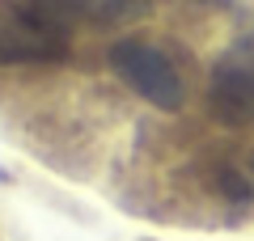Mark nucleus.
<instances>
[{
  "label": "nucleus",
  "mask_w": 254,
  "mask_h": 241,
  "mask_svg": "<svg viewBox=\"0 0 254 241\" xmlns=\"http://www.w3.org/2000/svg\"><path fill=\"white\" fill-rule=\"evenodd\" d=\"M110 72L123 80L131 93H140L144 102H153L157 110H182L187 102V85H182L178 68L165 51H157L153 43L140 38H123L110 47Z\"/></svg>",
  "instance_id": "nucleus-2"
},
{
  "label": "nucleus",
  "mask_w": 254,
  "mask_h": 241,
  "mask_svg": "<svg viewBox=\"0 0 254 241\" xmlns=\"http://www.w3.org/2000/svg\"><path fill=\"white\" fill-rule=\"evenodd\" d=\"M208 110L229 127L254 123V30L216 60L208 80Z\"/></svg>",
  "instance_id": "nucleus-3"
},
{
  "label": "nucleus",
  "mask_w": 254,
  "mask_h": 241,
  "mask_svg": "<svg viewBox=\"0 0 254 241\" xmlns=\"http://www.w3.org/2000/svg\"><path fill=\"white\" fill-rule=\"evenodd\" d=\"M144 4L148 0H4V13L43 38L68 43L76 26H115L144 13Z\"/></svg>",
  "instance_id": "nucleus-1"
}]
</instances>
